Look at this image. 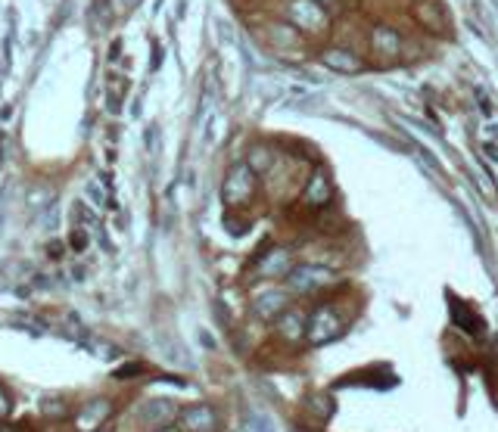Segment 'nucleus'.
<instances>
[{
	"label": "nucleus",
	"instance_id": "a211bd4d",
	"mask_svg": "<svg viewBox=\"0 0 498 432\" xmlns=\"http://www.w3.org/2000/svg\"><path fill=\"white\" fill-rule=\"evenodd\" d=\"M47 252H50L53 258H59V255H63V243H53V246H47Z\"/></svg>",
	"mask_w": 498,
	"mask_h": 432
},
{
	"label": "nucleus",
	"instance_id": "ddd939ff",
	"mask_svg": "<svg viewBox=\"0 0 498 432\" xmlns=\"http://www.w3.org/2000/svg\"><path fill=\"white\" fill-rule=\"evenodd\" d=\"M72 218H75L78 227H97V215H94L91 208L85 206V202H75V208H72Z\"/></svg>",
	"mask_w": 498,
	"mask_h": 432
},
{
	"label": "nucleus",
	"instance_id": "aec40b11",
	"mask_svg": "<svg viewBox=\"0 0 498 432\" xmlns=\"http://www.w3.org/2000/svg\"><path fill=\"white\" fill-rule=\"evenodd\" d=\"M0 165H3V134H0Z\"/></svg>",
	"mask_w": 498,
	"mask_h": 432
},
{
	"label": "nucleus",
	"instance_id": "39448f33",
	"mask_svg": "<svg viewBox=\"0 0 498 432\" xmlns=\"http://www.w3.org/2000/svg\"><path fill=\"white\" fill-rule=\"evenodd\" d=\"M290 302H293L290 292L280 290V286H274V290H265V292H259V296L253 299V314L262 317V321H278L287 308H293Z\"/></svg>",
	"mask_w": 498,
	"mask_h": 432
},
{
	"label": "nucleus",
	"instance_id": "423d86ee",
	"mask_svg": "<svg viewBox=\"0 0 498 432\" xmlns=\"http://www.w3.org/2000/svg\"><path fill=\"white\" fill-rule=\"evenodd\" d=\"M290 271H293V258L287 249H271L268 255L256 258V274L259 277L280 280V277H290Z\"/></svg>",
	"mask_w": 498,
	"mask_h": 432
},
{
	"label": "nucleus",
	"instance_id": "f257e3e1",
	"mask_svg": "<svg viewBox=\"0 0 498 432\" xmlns=\"http://www.w3.org/2000/svg\"><path fill=\"white\" fill-rule=\"evenodd\" d=\"M349 317L343 314V308L333 302H318L315 308H309V321H305V342L309 345H324V342L337 339L346 330Z\"/></svg>",
	"mask_w": 498,
	"mask_h": 432
},
{
	"label": "nucleus",
	"instance_id": "4468645a",
	"mask_svg": "<svg viewBox=\"0 0 498 432\" xmlns=\"http://www.w3.org/2000/svg\"><path fill=\"white\" fill-rule=\"evenodd\" d=\"M87 243H91V239H87V230H85V227H75V230H72V237H69V246L75 252H85Z\"/></svg>",
	"mask_w": 498,
	"mask_h": 432
},
{
	"label": "nucleus",
	"instance_id": "2eb2a0df",
	"mask_svg": "<svg viewBox=\"0 0 498 432\" xmlns=\"http://www.w3.org/2000/svg\"><path fill=\"white\" fill-rule=\"evenodd\" d=\"M137 374H143V364H128V367L116 370V376H118V380H125V376H137Z\"/></svg>",
	"mask_w": 498,
	"mask_h": 432
},
{
	"label": "nucleus",
	"instance_id": "6e6552de",
	"mask_svg": "<svg viewBox=\"0 0 498 432\" xmlns=\"http://www.w3.org/2000/svg\"><path fill=\"white\" fill-rule=\"evenodd\" d=\"M324 65H330L333 72H346V75L364 69V65L358 63V56H352V53H346V50H327L324 53Z\"/></svg>",
	"mask_w": 498,
	"mask_h": 432
},
{
	"label": "nucleus",
	"instance_id": "f3484780",
	"mask_svg": "<svg viewBox=\"0 0 498 432\" xmlns=\"http://www.w3.org/2000/svg\"><path fill=\"white\" fill-rule=\"evenodd\" d=\"M10 413V398H7V392L0 389V417H7Z\"/></svg>",
	"mask_w": 498,
	"mask_h": 432
},
{
	"label": "nucleus",
	"instance_id": "9d476101",
	"mask_svg": "<svg viewBox=\"0 0 498 432\" xmlns=\"http://www.w3.org/2000/svg\"><path fill=\"white\" fill-rule=\"evenodd\" d=\"M175 417V404L165 398H156V401H147L143 404V420L147 423H165V420Z\"/></svg>",
	"mask_w": 498,
	"mask_h": 432
},
{
	"label": "nucleus",
	"instance_id": "1a4fd4ad",
	"mask_svg": "<svg viewBox=\"0 0 498 432\" xmlns=\"http://www.w3.org/2000/svg\"><path fill=\"white\" fill-rule=\"evenodd\" d=\"M112 413L110 401H91V404L85 407V411L78 413V426H85V429H94V426H100L106 417Z\"/></svg>",
	"mask_w": 498,
	"mask_h": 432
},
{
	"label": "nucleus",
	"instance_id": "7ed1b4c3",
	"mask_svg": "<svg viewBox=\"0 0 498 432\" xmlns=\"http://www.w3.org/2000/svg\"><path fill=\"white\" fill-rule=\"evenodd\" d=\"M256 193V175L253 168L246 165V162H237V165L227 171L225 177V190H221V196H225V202L231 208L243 206V202H249Z\"/></svg>",
	"mask_w": 498,
	"mask_h": 432
},
{
	"label": "nucleus",
	"instance_id": "412c9836",
	"mask_svg": "<svg viewBox=\"0 0 498 432\" xmlns=\"http://www.w3.org/2000/svg\"><path fill=\"white\" fill-rule=\"evenodd\" d=\"M0 432H16V429H7V426H0Z\"/></svg>",
	"mask_w": 498,
	"mask_h": 432
},
{
	"label": "nucleus",
	"instance_id": "20e7f679",
	"mask_svg": "<svg viewBox=\"0 0 498 432\" xmlns=\"http://www.w3.org/2000/svg\"><path fill=\"white\" fill-rule=\"evenodd\" d=\"M178 429L181 432H215L218 429V413L209 404H190L178 411Z\"/></svg>",
	"mask_w": 498,
	"mask_h": 432
},
{
	"label": "nucleus",
	"instance_id": "0eeeda50",
	"mask_svg": "<svg viewBox=\"0 0 498 432\" xmlns=\"http://www.w3.org/2000/svg\"><path fill=\"white\" fill-rule=\"evenodd\" d=\"M305 321H309L305 308H287L284 314L274 321V323H278L280 342H290V345H299V342H305Z\"/></svg>",
	"mask_w": 498,
	"mask_h": 432
},
{
	"label": "nucleus",
	"instance_id": "f8f14e48",
	"mask_svg": "<svg viewBox=\"0 0 498 432\" xmlns=\"http://www.w3.org/2000/svg\"><path fill=\"white\" fill-rule=\"evenodd\" d=\"M452 321L458 323L467 336H483V321H479L477 314H470L467 308H461V305L458 308H452Z\"/></svg>",
	"mask_w": 498,
	"mask_h": 432
},
{
	"label": "nucleus",
	"instance_id": "6ab92c4d",
	"mask_svg": "<svg viewBox=\"0 0 498 432\" xmlns=\"http://www.w3.org/2000/svg\"><path fill=\"white\" fill-rule=\"evenodd\" d=\"M125 3V10H131V7H137V0H122Z\"/></svg>",
	"mask_w": 498,
	"mask_h": 432
},
{
	"label": "nucleus",
	"instance_id": "9b49d317",
	"mask_svg": "<svg viewBox=\"0 0 498 432\" xmlns=\"http://www.w3.org/2000/svg\"><path fill=\"white\" fill-rule=\"evenodd\" d=\"M305 202H309V206H324V202H330V181H327V175H321V171H318V175L311 177L309 190H305Z\"/></svg>",
	"mask_w": 498,
	"mask_h": 432
},
{
	"label": "nucleus",
	"instance_id": "4be33fe9",
	"mask_svg": "<svg viewBox=\"0 0 498 432\" xmlns=\"http://www.w3.org/2000/svg\"><path fill=\"white\" fill-rule=\"evenodd\" d=\"M159 432H175V429H159Z\"/></svg>",
	"mask_w": 498,
	"mask_h": 432
},
{
	"label": "nucleus",
	"instance_id": "dca6fc26",
	"mask_svg": "<svg viewBox=\"0 0 498 432\" xmlns=\"http://www.w3.org/2000/svg\"><path fill=\"white\" fill-rule=\"evenodd\" d=\"M159 65H162V47H159V44H153V63H149V69L156 72Z\"/></svg>",
	"mask_w": 498,
	"mask_h": 432
},
{
	"label": "nucleus",
	"instance_id": "f03ea898",
	"mask_svg": "<svg viewBox=\"0 0 498 432\" xmlns=\"http://www.w3.org/2000/svg\"><path fill=\"white\" fill-rule=\"evenodd\" d=\"M333 280H337V274L330 271V268H321V265H315V261H305V265L293 268L287 283H290V290L299 292V296H315V292L333 286Z\"/></svg>",
	"mask_w": 498,
	"mask_h": 432
}]
</instances>
